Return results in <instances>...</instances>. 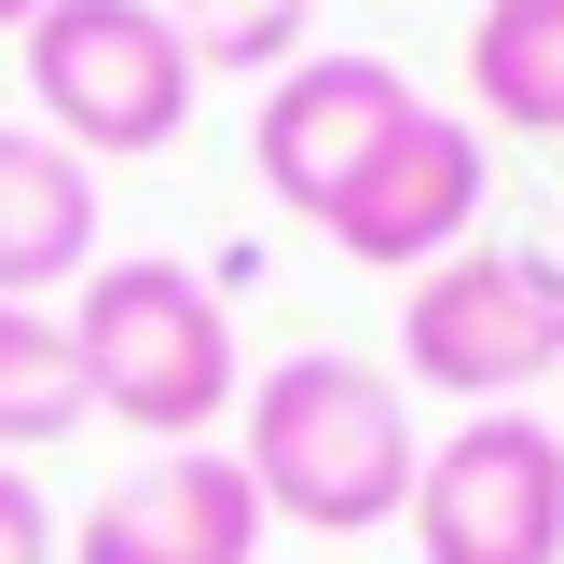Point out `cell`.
<instances>
[{
	"mask_svg": "<svg viewBox=\"0 0 564 564\" xmlns=\"http://www.w3.org/2000/svg\"><path fill=\"white\" fill-rule=\"evenodd\" d=\"M248 441L235 468L262 482V523H303V538H372V523L413 510L427 482V441H413V400L345 345H303L248 386Z\"/></svg>",
	"mask_w": 564,
	"mask_h": 564,
	"instance_id": "cell-1",
	"label": "cell"
},
{
	"mask_svg": "<svg viewBox=\"0 0 564 564\" xmlns=\"http://www.w3.org/2000/svg\"><path fill=\"white\" fill-rule=\"evenodd\" d=\"M69 358H83V400L138 441H207L248 400L235 317L193 262H97L69 303Z\"/></svg>",
	"mask_w": 564,
	"mask_h": 564,
	"instance_id": "cell-2",
	"label": "cell"
},
{
	"mask_svg": "<svg viewBox=\"0 0 564 564\" xmlns=\"http://www.w3.org/2000/svg\"><path fill=\"white\" fill-rule=\"evenodd\" d=\"M400 372L468 413H523V386L564 372V262L551 248H455L400 303Z\"/></svg>",
	"mask_w": 564,
	"mask_h": 564,
	"instance_id": "cell-3",
	"label": "cell"
},
{
	"mask_svg": "<svg viewBox=\"0 0 564 564\" xmlns=\"http://www.w3.org/2000/svg\"><path fill=\"white\" fill-rule=\"evenodd\" d=\"M193 42L165 28V0H42L28 14V97L55 110L83 165L97 152H180L193 124Z\"/></svg>",
	"mask_w": 564,
	"mask_h": 564,
	"instance_id": "cell-4",
	"label": "cell"
},
{
	"mask_svg": "<svg viewBox=\"0 0 564 564\" xmlns=\"http://www.w3.org/2000/svg\"><path fill=\"white\" fill-rule=\"evenodd\" d=\"M413 538H427V564H564V427L468 413L455 441H427Z\"/></svg>",
	"mask_w": 564,
	"mask_h": 564,
	"instance_id": "cell-5",
	"label": "cell"
},
{
	"mask_svg": "<svg viewBox=\"0 0 564 564\" xmlns=\"http://www.w3.org/2000/svg\"><path fill=\"white\" fill-rule=\"evenodd\" d=\"M468 220H482V138H468L455 110L413 97L400 138L345 180L330 248H345V262H372V275H427V262H455V248H468Z\"/></svg>",
	"mask_w": 564,
	"mask_h": 564,
	"instance_id": "cell-6",
	"label": "cell"
},
{
	"mask_svg": "<svg viewBox=\"0 0 564 564\" xmlns=\"http://www.w3.org/2000/svg\"><path fill=\"white\" fill-rule=\"evenodd\" d=\"M400 110H413V83L386 69V55H303V69H275L262 124H248V165H262L275 207L330 220V207H345V180L400 138Z\"/></svg>",
	"mask_w": 564,
	"mask_h": 564,
	"instance_id": "cell-7",
	"label": "cell"
},
{
	"mask_svg": "<svg viewBox=\"0 0 564 564\" xmlns=\"http://www.w3.org/2000/svg\"><path fill=\"white\" fill-rule=\"evenodd\" d=\"M69 564H262V482L207 441H165L83 510Z\"/></svg>",
	"mask_w": 564,
	"mask_h": 564,
	"instance_id": "cell-8",
	"label": "cell"
},
{
	"mask_svg": "<svg viewBox=\"0 0 564 564\" xmlns=\"http://www.w3.org/2000/svg\"><path fill=\"white\" fill-rule=\"evenodd\" d=\"M97 275V180L55 124H0V303H55Z\"/></svg>",
	"mask_w": 564,
	"mask_h": 564,
	"instance_id": "cell-9",
	"label": "cell"
},
{
	"mask_svg": "<svg viewBox=\"0 0 564 564\" xmlns=\"http://www.w3.org/2000/svg\"><path fill=\"white\" fill-rule=\"evenodd\" d=\"M468 97L523 138H564V0H482L468 28Z\"/></svg>",
	"mask_w": 564,
	"mask_h": 564,
	"instance_id": "cell-10",
	"label": "cell"
},
{
	"mask_svg": "<svg viewBox=\"0 0 564 564\" xmlns=\"http://www.w3.org/2000/svg\"><path fill=\"white\" fill-rule=\"evenodd\" d=\"M83 358H69V317L55 303H0V441H69L83 427Z\"/></svg>",
	"mask_w": 564,
	"mask_h": 564,
	"instance_id": "cell-11",
	"label": "cell"
},
{
	"mask_svg": "<svg viewBox=\"0 0 564 564\" xmlns=\"http://www.w3.org/2000/svg\"><path fill=\"white\" fill-rule=\"evenodd\" d=\"M165 28L193 42V69H303V28H317V0H165Z\"/></svg>",
	"mask_w": 564,
	"mask_h": 564,
	"instance_id": "cell-12",
	"label": "cell"
},
{
	"mask_svg": "<svg viewBox=\"0 0 564 564\" xmlns=\"http://www.w3.org/2000/svg\"><path fill=\"white\" fill-rule=\"evenodd\" d=\"M0 564H55V510L28 496V468H0Z\"/></svg>",
	"mask_w": 564,
	"mask_h": 564,
	"instance_id": "cell-13",
	"label": "cell"
},
{
	"mask_svg": "<svg viewBox=\"0 0 564 564\" xmlns=\"http://www.w3.org/2000/svg\"><path fill=\"white\" fill-rule=\"evenodd\" d=\"M28 14H42V0H0V28H28Z\"/></svg>",
	"mask_w": 564,
	"mask_h": 564,
	"instance_id": "cell-14",
	"label": "cell"
}]
</instances>
